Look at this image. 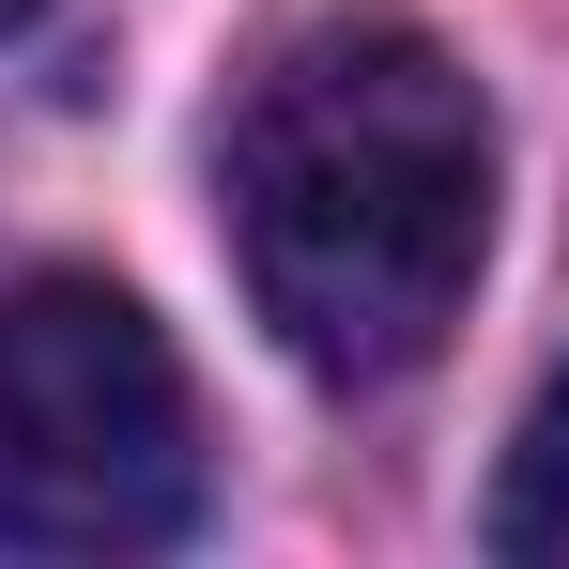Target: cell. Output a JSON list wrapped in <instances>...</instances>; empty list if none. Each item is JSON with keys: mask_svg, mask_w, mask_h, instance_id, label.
Masks as SVG:
<instances>
[{"mask_svg": "<svg viewBox=\"0 0 569 569\" xmlns=\"http://www.w3.org/2000/svg\"><path fill=\"white\" fill-rule=\"evenodd\" d=\"M216 216L308 385H400L492 262V108L416 16H308L216 123Z\"/></svg>", "mask_w": 569, "mask_h": 569, "instance_id": "1", "label": "cell"}, {"mask_svg": "<svg viewBox=\"0 0 569 569\" xmlns=\"http://www.w3.org/2000/svg\"><path fill=\"white\" fill-rule=\"evenodd\" d=\"M200 523V385L108 278L0 292V555H154Z\"/></svg>", "mask_w": 569, "mask_h": 569, "instance_id": "2", "label": "cell"}, {"mask_svg": "<svg viewBox=\"0 0 569 569\" xmlns=\"http://www.w3.org/2000/svg\"><path fill=\"white\" fill-rule=\"evenodd\" d=\"M492 555L523 569H569V370L523 400V431H508V477H492Z\"/></svg>", "mask_w": 569, "mask_h": 569, "instance_id": "3", "label": "cell"}, {"mask_svg": "<svg viewBox=\"0 0 569 569\" xmlns=\"http://www.w3.org/2000/svg\"><path fill=\"white\" fill-rule=\"evenodd\" d=\"M16 16H31V0H0V31H16Z\"/></svg>", "mask_w": 569, "mask_h": 569, "instance_id": "4", "label": "cell"}]
</instances>
